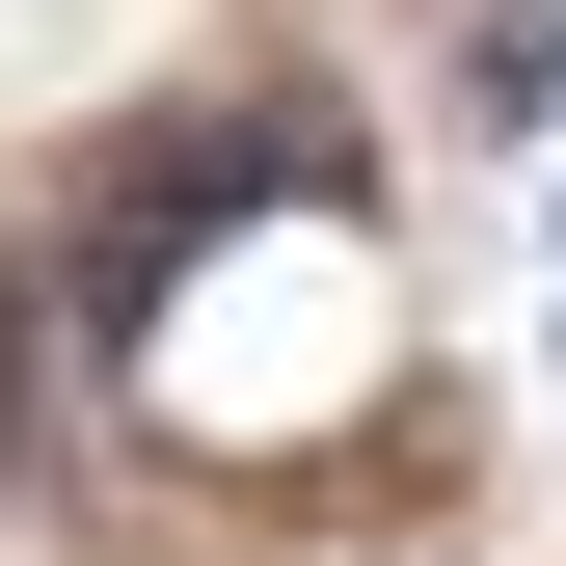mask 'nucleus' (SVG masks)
<instances>
[{
    "label": "nucleus",
    "mask_w": 566,
    "mask_h": 566,
    "mask_svg": "<svg viewBox=\"0 0 566 566\" xmlns=\"http://www.w3.org/2000/svg\"><path fill=\"white\" fill-rule=\"evenodd\" d=\"M459 108H485V135H566V0H485V54H459Z\"/></svg>",
    "instance_id": "obj_1"
}]
</instances>
